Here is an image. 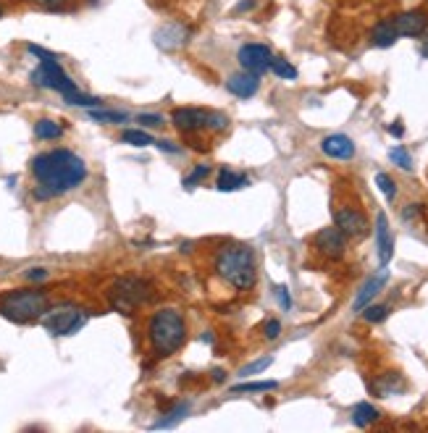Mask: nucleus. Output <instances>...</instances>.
Wrapping results in <instances>:
<instances>
[{
    "mask_svg": "<svg viewBox=\"0 0 428 433\" xmlns=\"http://www.w3.org/2000/svg\"><path fill=\"white\" fill-rule=\"evenodd\" d=\"M32 176H35V197L50 200L76 189L87 179V163L72 150H50L32 158Z\"/></svg>",
    "mask_w": 428,
    "mask_h": 433,
    "instance_id": "nucleus-1",
    "label": "nucleus"
},
{
    "mask_svg": "<svg viewBox=\"0 0 428 433\" xmlns=\"http://www.w3.org/2000/svg\"><path fill=\"white\" fill-rule=\"evenodd\" d=\"M215 273L231 284L239 291H247L258 281V265H255V253L247 244H229L215 253L213 260Z\"/></svg>",
    "mask_w": 428,
    "mask_h": 433,
    "instance_id": "nucleus-2",
    "label": "nucleus"
},
{
    "mask_svg": "<svg viewBox=\"0 0 428 433\" xmlns=\"http://www.w3.org/2000/svg\"><path fill=\"white\" fill-rule=\"evenodd\" d=\"M147 341L158 357H171L176 355L179 349L184 347L187 341V323H184V315L166 307V310H158L153 313L150 323H147Z\"/></svg>",
    "mask_w": 428,
    "mask_h": 433,
    "instance_id": "nucleus-3",
    "label": "nucleus"
},
{
    "mask_svg": "<svg viewBox=\"0 0 428 433\" xmlns=\"http://www.w3.org/2000/svg\"><path fill=\"white\" fill-rule=\"evenodd\" d=\"M48 307L50 297L42 289H11L0 294V315L11 323H35Z\"/></svg>",
    "mask_w": 428,
    "mask_h": 433,
    "instance_id": "nucleus-4",
    "label": "nucleus"
},
{
    "mask_svg": "<svg viewBox=\"0 0 428 433\" xmlns=\"http://www.w3.org/2000/svg\"><path fill=\"white\" fill-rule=\"evenodd\" d=\"M153 300V284L140 276H121L108 289V302L121 315H131Z\"/></svg>",
    "mask_w": 428,
    "mask_h": 433,
    "instance_id": "nucleus-5",
    "label": "nucleus"
},
{
    "mask_svg": "<svg viewBox=\"0 0 428 433\" xmlns=\"http://www.w3.org/2000/svg\"><path fill=\"white\" fill-rule=\"evenodd\" d=\"M84 323H87V310L79 305H72V302L48 307V313L42 315V325L53 337H72Z\"/></svg>",
    "mask_w": 428,
    "mask_h": 433,
    "instance_id": "nucleus-6",
    "label": "nucleus"
},
{
    "mask_svg": "<svg viewBox=\"0 0 428 433\" xmlns=\"http://www.w3.org/2000/svg\"><path fill=\"white\" fill-rule=\"evenodd\" d=\"M32 82H35L37 87H45V90H56V92H60L63 97L76 92V85L72 82V76L60 69V63L56 58L40 60V66L32 71Z\"/></svg>",
    "mask_w": 428,
    "mask_h": 433,
    "instance_id": "nucleus-7",
    "label": "nucleus"
},
{
    "mask_svg": "<svg viewBox=\"0 0 428 433\" xmlns=\"http://www.w3.org/2000/svg\"><path fill=\"white\" fill-rule=\"evenodd\" d=\"M271 58H274V53L265 48V45H258V42L242 45V48H239V53H237L239 66H242L245 71L255 74V76H261V74L268 71V66H271Z\"/></svg>",
    "mask_w": 428,
    "mask_h": 433,
    "instance_id": "nucleus-8",
    "label": "nucleus"
},
{
    "mask_svg": "<svg viewBox=\"0 0 428 433\" xmlns=\"http://www.w3.org/2000/svg\"><path fill=\"white\" fill-rule=\"evenodd\" d=\"M334 221H336V229L342 231L347 239H363L370 229L365 213H360L357 207H342V210H336Z\"/></svg>",
    "mask_w": 428,
    "mask_h": 433,
    "instance_id": "nucleus-9",
    "label": "nucleus"
},
{
    "mask_svg": "<svg viewBox=\"0 0 428 433\" xmlns=\"http://www.w3.org/2000/svg\"><path fill=\"white\" fill-rule=\"evenodd\" d=\"M315 250L323 255V257H329V260H339V257H345L347 253V237L342 231L336 229V226H326L315 234Z\"/></svg>",
    "mask_w": 428,
    "mask_h": 433,
    "instance_id": "nucleus-10",
    "label": "nucleus"
},
{
    "mask_svg": "<svg viewBox=\"0 0 428 433\" xmlns=\"http://www.w3.org/2000/svg\"><path fill=\"white\" fill-rule=\"evenodd\" d=\"M394 29L400 37H423L428 32V13L415 8V11H404L394 19Z\"/></svg>",
    "mask_w": 428,
    "mask_h": 433,
    "instance_id": "nucleus-11",
    "label": "nucleus"
},
{
    "mask_svg": "<svg viewBox=\"0 0 428 433\" xmlns=\"http://www.w3.org/2000/svg\"><path fill=\"white\" fill-rule=\"evenodd\" d=\"M171 121L179 132H200V129H208V110L200 108H176L171 113Z\"/></svg>",
    "mask_w": 428,
    "mask_h": 433,
    "instance_id": "nucleus-12",
    "label": "nucleus"
},
{
    "mask_svg": "<svg viewBox=\"0 0 428 433\" xmlns=\"http://www.w3.org/2000/svg\"><path fill=\"white\" fill-rule=\"evenodd\" d=\"M376 255H379L381 265H389L394 255V237L392 229H389V218L386 213H379L376 216Z\"/></svg>",
    "mask_w": 428,
    "mask_h": 433,
    "instance_id": "nucleus-13",
    "label": "nucleus"
},
{
    "mask_svg": "<svg viewBox=\"0 0 428 433\" xmlns=\"http://www.w3.org/2000/svg\"><path fill=\"white\" fill-rule=\"evenodd\" d=\"M386 281H389V271H386V268L381 265L379 273H373V276H370L368 281L363 284V289L357 291L355 302H352V310H355V313H360V310H363L365 305H370V302H373V297L379 294L381 289L386 287Z\"/></svg>",
    "mask_w": 428,
    "mask_h": 433,
    "instance_id": "nucleus-14",
    "label": "nucleus"
},
{
    "mask_svg": "<svg viewBox=\"0 0 428 433\" xmlns=\"http://www.w3.org/2000/svg\"><path fill=\"white\" fill-rule=\"evenodd\" d=\"M321 150L329 158H336V160H349L355 155V142L347 137V134H331L321 142Z\"/></svg>",
    "mask_w": 428,
    "mask_h": 433,
    "instance_id": "nucleus-15",
    "label": "nucleus"
},
{
    "mask_svg": "<svg viewBox=\"0 0 428 433\" xmlns=\"http://www.w3.org/2000/svg\"><path fill=\"white\" fill-rule=\"evenodd\" d=\"M227 90L231 95L242 97V100H247L252 97L258 90H261V79L255 76V74L245 71V74H234V76H229L227 79Z\"/></svg>",
    "mask_w": 428,
    "mask_h": 433,
    "instance_id": "nucleus-16",
    "label": "nucleus"
},
{
    "mask_svg": "<svg viewBox=\"0 0 428 433\" xmlns=\"http://www.w3.org/2000/svg\"><path fill=\"white\" fill-rule=\"evenodd\" d=\"M373 391L379 397H394V394H402L404 391V378L400 373H384L373 381Z\"/></svg>",
    "mask_w": 428,
    "mask_h": 433,
    "instance_id": "nucleus-17",
    "label": "nucleus"
},
{
    "mask_svg": "<svg viewBox=\"0 0 428 433\" xmlns=\"http://www.w3.org/2000/svg\"><path fill=\"white\" fill-rule=\"evenodd\" d=\"M397 29H394V22L392 19H384L379 24L370 29V42L376 45V48H392L394 42H397Z\"/></svg>",
    "mask_w": 428,
    "mask_h": 433,
    "instance_id": "nucleus-18",
    "label": "nucleus"
},
{
    "mask_svg": "<svg viewBox=\"0 0 428 433\" xmlns=\"http://www.w3.org/2000/svg\"><path fill=\"white\" fill-rule=\"evenodd\" d=\"M247 184H250V179L245 173H237L231 169H221V173H218V189L221 192H237V189L247 187Z\"/></svg>",
    "mask_w": 428,
    "mask_h": 433,
    "instance_id": "nucleus-19",
    "label": "nucleus"
},
{
    "mask_svg": "<svg viewBox=\"0 0 428 433\" xmlns=\"http://www.w3.org/2000/svg\"><path fill=\"white\" fill-rule=\"evenodd\" d=\"M352 421H355L357 428H368L370 423L379 421V409L373 407L370 402H360V405H355V409H352Z\"/></svg>",
    "mask_w": 428,
    "mask_h": 433,
    "instance_id": "nucleus-20",
    "label": "nucleus"
},
{
    "mask_svg": "<svg viewBox=\"0 0 428 433\" xmlns=\"http://www.w3.org/2000/svg\"><path fill=\"white\" fill-rule=\"evenodd\" d=\"M60 134H63V126H60V124H56V121L40 119L35 124V137H37V139H58Z\"/></svg>",
    "mask_w": 428,
    "mask_h": 433,
    "instance_id": "nucleus-21",
    "label": "nucleus"
},
{
    "mask_svg": "<svg viewBox=\"0 0 428 433\" xmlns=\"http://www.w3.org/2000/svg\"><path fill=\"white\" fill-rule=\"evenodd\" d=\"M268 71H274L279 79H286V82H295L297 79V69L292 66V63H286L284 58H271V66H268Z\"/></svg>",
    "mask_w": 428,
    "mask_h": 433,
    "instance_id": "nucleus-22",
    "label": "nucleus"
},
{
    "mask_svg": "<svg viewBox=\"0 0 428 433\" xmlns=\"http://www.w3.org/2000/svg\"><path fill=\"white\" fill-rule=\"evenodd\" d=\"M90 119L97 121V124H124V121H126V113H121V110L90 108Z\"/></svg>",
    "mask_w": 428,
    "mask_h": 433,
    "instance_id": "nucleus-23",
    "label": "nucleus"
},
{
    "mask_svg": "<svg viewBox=\"0 0 428 433\" xmlns=\"http://www.w3.org/2000/svg\"><path fill=\"white\" fill-rule=\"evenodd\" d=\"M279 389L276 381H252V384H237L231 386V391L234 394H250V391H274Z\"/></svg>",
    "mask_w": 428,
    "mask_h": 433,
    "instance_id": "nucleus-24",
    "label": "nucleus"
},
{
    "mask_svg": "<svg viewBox=\"0 0 428 433\" xmlns=\"http://www.w3.org/2000/svg\"><path fill=\"white\" fill-rule=\"evenodd\" d=\"M121 139H124L126 144H134V147H147V144L155 142L150 134H147V132H140V129H126V132L121 134Z\"/></svg>",
    "mask_w": 428,
    "mask_h": 433,
    "instance_id": "nucleus-25",
    "label": "nucleus"
},
{
    "mask_svg": "<svg viewBox=\"0 0 428 433\" xmlns=\"http://www.w3.org/2000/svg\"><path fill=\"white\" fill-rule=\"evenodd\" d=\"M360 313H363V318H365L368 323H381V321H386V315H389V305H365Z\"/></svg>",
    "mask_w": 428,
    "mask_h": 433,
    "instance_id": "nucleus-26",
    "label": "nucleus"
},
{
    "mask_svg": "<svg viewBox=\"0 0 428 433\" xmlns=\"http://www.w3.org/2000/svg\"><path fill=\"white\" fill-rule=\"evenodd\" d=\"M187 409H190V402H181V405H176L174 409H168L166 415L168 418H163V421H158L153 425V428H168V425H174L176 421H181L184 415H187Z\"/></svg>",
    "mask_w": 428,
    "mask_h": 433,
    "instance_id": "nucleus-27",
    "label": "nucleus"
},
{
    "mask_svg": "<svg viewBox=\"0 0 428 433\" xmlns=\"http://www.w3.org/2000/svg\"><path fill=\"white\" fill-rule=\"evenodd\" d=\"M389 158H392V163L397 169L413 171V158H410V153H407L404 147H392V150H389Z\"/></svg>",
    "mask_w": 428,
    "mask_h": 433,
    "instance_id": "nucleus-28",
    "label": "nucleus"
},
{
    "mask_svg": "<svg viewBox=\"0 0 428 433\" xmlns=\"http://www.w3.org/2000/svg\"><path fill=\"white\" fill-rule=\"evenodd\" d=\"M271 362H274V357H261V360H255V362H250V365H245V368H239V375L247 378V375L263 373V371L271 368Z\"/></svg>",
    "mask_w": 428,
    "mask_h": 433,
    "instance_id": "nucleus-29",
    "label": "nucleus"
},
{
    "mask_svg": "<svg viewBox=\"0 0 428 433\" xmlns=\"http://www.w3.org/2000/svg\"><path fill=\"white\" fill-rule=\"evenodd\" d=\"M376 187L384 192L386 200H394V197H397V187H394L392 176H386V173H376Z\"/></svg>",
    "mask_w": 428,
    "mask_h": 433,
    "instance_id": "nucleus-30",
    "label": "nucleus"
},
{
    "mask_svg": "<svg viewBox=\"0 0 428 433\" xmlns=\"http://www.w3.org/2000/svg\"><path fill=\"white\" fill-rule=\"evenodd\" d=\"M208 173H211V166H197V169L192 171L190 176L184 179V187H187V189H192V187H197V181H202V179H205V176H208Z\"/></svg>",
    "mask_w": 428,
    "mask_h": 433,
    "instance_id": "nucleus-31",
    "label": "nucleus"
},
{
    "mask_svg": "<svg viewBox=\"0 0 428 433\" xmlns=\"http://www.w3.org/2000/svg\"><path fill=\"white\" fill-rule=\"evenodd\" d=\"M227 126H229L227 116H221V113H208V129H213V132H224Z\"/></svg>",
    "mask_w": 428,
    "mask_h": 433,
    "instance_id": "nucleus-32",
    "label": "nucleus"
},
{
    "mask_svg": "<svg viewBox=\"0 0 428 433\" xmlns=\"http://www.w3.org/2000/svg\"><path fill=\"white\" fill-rule=\"evenodd\" d=\"M137 121H140V126L153 129V126H160V124H163V116H158V113H140Z\"/></svg>",
    "mask_w": 428,
    "mask_h": 433,
    "instance_id": "nucleus-33",
    "label": "nucleus"
},
{
    "mask_svg": "<svg viewBox=\"0 0 428 433\" xmlns=\"http://www.w3.org/2000/svg\"><path fill=\"white\" fill-rule=\"evenodd\" d=\"M276 300L281 305V310H292V297H289V289L281 284V287H276Z\"/></svg>",
    "mask_w": 428,
    "mask_h": 433,
    "instance_id": "nucleus-34",
    "label": "nucleus"
},
{
    "mask_svg": "<svg viewBox=\"0 0 428 433\" xmlns=\"http://www.w3.org/2000/svg\"><path fill=\"white\" fill-rule=\"evenodd\" d=\"M37 3L40 8H45V11H63V6L69 3V0H32Z\"/></svg>",
    "mask_w": 428,
    "mask_h": 433,
    "instance_id": "nucleus-35",
    "label": "nucleus"
},
{
    "mask_svg": "<svg viewBox=\"0 0 428 433\" xmlns=\"http://www.w3.org/2000/svg\"><path fill=\"white\" fill-rule=\"evenodd\" d=\"M279 334H281V323L279 321H268L265 323V339H279Z\"/></svg>",
    "mask_w": 428,
    "mask_h": 433,
    "instance_id": "nucleus-36",
    "label": "nucleus"
},
{
    "mask_svg": "<svg viewBox=\"0 0 428 433\" xmlns=\"http://www.w3.org/2000/svg\"><path fill=\"white\" fill-rule=\"evenodd\" d=\"M50 273L45 268H32V271H26V281H45Z\"/></svg>",
    "mask_w": 428,
    "mask_h": 433,
    "instance_id": "nucleus-37",
    "label": "nucleus"
},
{
    "mask_svg": "<svg viewBox=\"0 0 428 433\" xmlns=\"http://www.w3.org/2000/svg\"><path fill=\"white\" fill-rule=\"evenodd\" d=\"M29 53H32V56H37V58L40 60H50V58H56V56H53V53H50V50H42L40 48V45H29Z\"/></svg>",
    "mask_w": 428,
    "mask_h": 433,
    "instance_id": "nucleus-38",
    "label": "nucleus"
},
{
    "mask_svg": "<svg viewBox=\"0 0 428 433\" xmlns=\"http://www.w3.org/2000/svg\"><path fill=\"white\" fill-rule=\"evenodd\" d=\"M420 216V205H410V207H404L402 210V218L404 221H410V218H418Z\"/></svg>",
    "mask_w": 428,
    "mask_h": 433,
    "instance_id": "nucleus-39",
    "label": "nucleus"
},
{
    "mask_svg": "<svg viewBox=\"0 0 428 433\" xmlns=\"http://www.w3.org/2000/svg\"><path fill=\"white\" fill-rule=\"evenodd\" d=\"M255 3H258V0H239L237 8H234V16H239V13H242V11H250V8H252V6H255Z\"/></svg>",
    "mask_w": 428,
    "mask_h": 433,
    "instance_id": "nucleus-40",
    "label": "nucleus"
},
{
    "mask_svg": "<svg viewBox=\"0 0 428 433\" xmlns=\"http://www.w3.org/2000/svg\"><path fill=\"white\" fill-rule=\"evenodd\" d=\"M155 144H158V150H166V153H179L176 144H171V142H168V139H158V142H155Z\"/></svg>",
    "mask_w": 428,
    "mask_h": 433,
    "instance_id": "nucleus-41",
    "label": "nucleus"
},
{
    "mask_svg": "<svg viewBox=\"0 0 428 433\" xmlns=\"http://www.w3.org/2000/svg\"><path fill=\"white\" fill-rule=\"evenodd\" d=\"M389 134H394V137H402L404 126H402V124H392V126H389Z\"/></svg>",
    "mask_w": 428,
    "mask_h": 433,
    "instance_id": "nucleus-42",
    "label": "nucleus"
},
{
    "mask_svg": "<svg viewBox=\"0 0 428 433\" xmlns=\"http://www.w3.org/2000/svg\"><path fill=\"white\" fill-rule=\"evenodd\" d=\"M213 381L215 384H221V381H224V371H213Z\"/></svg>",
    "mask_w": 428,
    "mask_h": 433,
    "instance_id": "nucleus-43",
    "label": "nucleus"
},
{
    "mask_svg": "<svg viewBox=\"0 0 428 433\" xmlns=\"http://www.w3.org/2000/svg\"><path fill=\"white\" fill-rule=\"evenodd\" d=\"M423 56L428 58V37H426V42H423Z\"/></svg>",
    "mask_w": 428,
    "mask_h": 433,
    "instance_id": "nucleus-44",
    "label": "nucleus"
},
{
    "mask_svg": "<svg viewBox=\"0 0 428 433\" xmlns=\"http://www.w3.org/2000/svg\"><path fill=\"white\" fill-rule=\"evenodd\" d=\"M0 16H3V6H0Z\"/></svg>",
    "mask_w": 428,
    "mask_h": 433,
    "instance_id": "nucleus-45",
    "label": "nucleus"
}]
</instances>
